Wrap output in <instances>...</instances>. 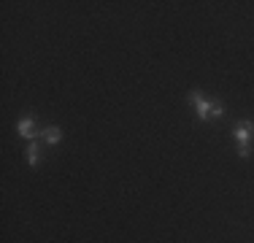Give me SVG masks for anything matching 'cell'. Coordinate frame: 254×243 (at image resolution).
<instances>
[{
	"mask_svg": "<svg viewBox=\"0 0 254 243\" xmlns=\"http://www.w3.org/2000/svg\"><path fill=\"white\" fill-rule=\"evenodd\" d=\"M41 160H44V154H41L38 143H30V146H27V165L38 168V165H41Z\"/></svg>",
	"mask_w": 254,
	"mask_h": 243,
	"instance_id": "4",
	"label": "cell"
},
{
	"mask_svg": "<svg viewBox=\"0 0 254 243\" xmlns=\"http://www.w3.org/2000/svg\"><path fill=\"white\" fill-rule=\"evenodd\" d=\"M211 117H214V119H222V117H225V108H222L219 100L211 103Z\"/></svg>",
	"mask_w": 254,
	"mask_h": 243,
	"instance_id": "6",
	"label": "cell"
},
{
	"mask_svg": "<svg viewBox=\"0 0 254 243\" xmlns=\"http://www.w3.org/2000/svg\"><path fill=\"white\" fill-rule=\"evenodd\" d=\"M38 135H41V138H44V141H46V143H52V146H54V143H60V141H63V130H60V127H44V130H41V132H38Z\"/></svg>",
	"mask_w": 254,
	"mask_h": 243,
	"instance_id": "3",
	"label": "cell"
},
{
	"mask_svg": "<svg viewBox=\"0 0 254 243\" xmlns=\"http://www.w3.org/2000/svg\"><path fill=\"white\" fill-rule=\"evenodd\" d=\"M190 100L195 103V111H197V119H200V122H205V119L211 117V103L203 97V92L192 89V92H190Z\"/></svg>",
	"mask_w": 254,
	"mask_h": 243,
	"instance_id": "2",
	"label": "cell"
},
{
	"mask_svg": "<svg viewBox=\"0 0 254 243\" xmlns=\"http://www.w3.org/2000/svg\"><path fill=\"white\" fill-rule=\"evenodd\" d=\"M233 138L238 141V149H249V143L254 141V124L252 122H241L233 127Z\"/></svg>",
	"mask_w": 254,
	"mask_h": 243,
	"instance_id": "1",
	"label": "cell"
},
{
	"mask_svg": "<svg viewBox=\"0 0 254 243\" xmlns=\"http://www.w3.org/2000/svg\"><path fill=\"white\" fill-rule=\"evenodd\" d=\"M16 132H19V138H33V117H25L16 124Z\"/></svg>",
	"mask_w": 254,
	"mask_h": 243,
	"instance_id": "5",
	"label": "cell"
}]
</instances>
